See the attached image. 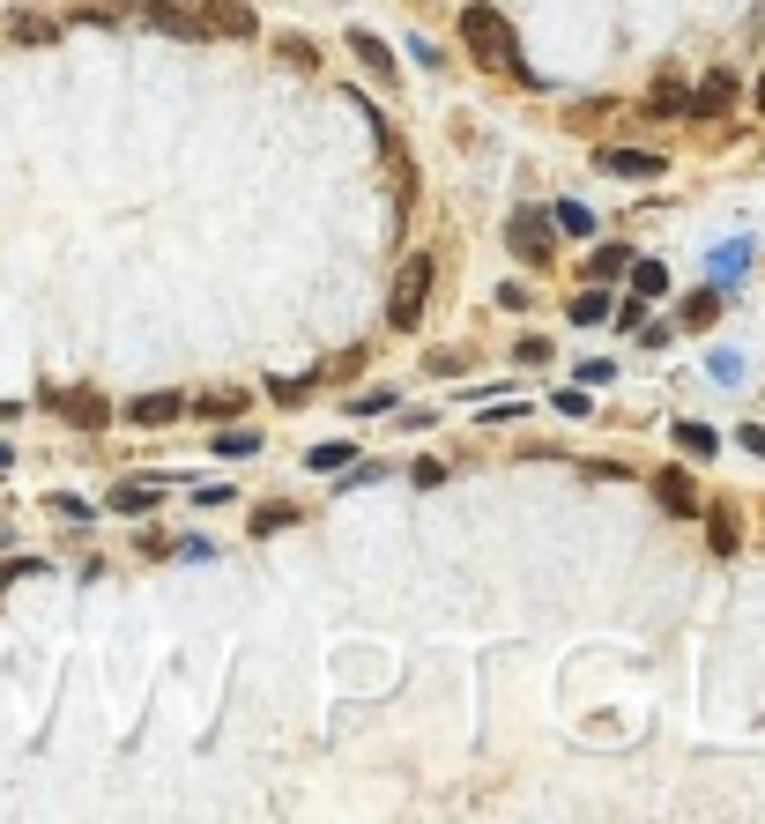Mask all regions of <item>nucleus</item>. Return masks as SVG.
Returning a JSON list of instances; mask_svg holds the SVG:
<instances>
[{"instance_id": "f257e3e1", "label": "nucleus", "mask_w": 765, "mask_h": 824, "mask_svg": "<svg viewBox=\"0 0 765 824\" xmlns=\"http://www.w3.org/2000/svg\"><path fill=\"white\" fill-rule=\"evenodd\" d=\"M461 45L476 52V67H491V75H513L520 89H543L535 75H528V60L513 52V30H506V15H498V8H483V0H476V8H461Z\"/></svg>"}, {"instance_id": "f03ea898", "label": "nucleus", "mask_w": 765, "mask_h": 824, "mask_svg": "<svg viewBox=\"0 0 765 824\" xmlns=\"http://www.w3.org/2000/svg\"><path fill=\"white\" fill-rule=\"evenodd\" d=\"M431 253H409L402 260V275H394V297H386V328L394 334H409V328H424V297H431Z\"/></svg>"}, {"instance_id": "7ed1b4c3", "label": "nucleus", "mask_w": 765, "mask_h": 824, "mask_svg": "<svg viewBox=\"0 0 765 824\" xmlns=\"http://www.w3.org/2000/svg\"><path fill=\"white\" fill-rule=\"evenodd\" d=\"M506 238H513L520 253H528V260H551V246H557V223L543 216V208H513Z\"/></svg>"}, {"instance_id": "20e7f679", "label": "nucleus", "mask_w": 765, "mask_h": 824, "mask_svg": "<svg viewBox=\"0 0 765 824\" xmlns=\"http://www.w3.org/2000/svg\"><path fill=\"white\" fill-rule=\"evenodd\" d=\"M654 497H662V513H677V520L706 513V497L691 491V476H683V468H662V476H654Z\"/></svg>"}, {"instance_id": "39448f33", "label": "nucleus", "mask_w": 765, "mask_h": 824, "mask_svg": "<svg viewBox=\"0 0 765 824\" xmlns=\"http://www.w3.org/2000/svg\"><path fill=\"white\" fill-rule=\"evenodd\" d=\"M595 164L609 179H662V157L654 149H595Z\"/></svg>"}, {"instance_id": "423d86ee", "label": "nucleus", "mask_w": 765, "mask_h": 824, "mask_svg": "<svg viewBox=\"0 0 765 824\" xmlns=\"http://www.w3.org/2000/svg\"><path fill=\"white\" fill-rule=\"evenodd\" d=\"M201 30H223V38H254V8L246 0H209V15H201Z\"/></svg>"}, {"instance_id": "0eeeda50", "label": "nucleus", "mask_w": 765, "mask_h": 824, "mask_svg": "<svg viewBox=\"0 0 765 824\" xmlns=\"http://www.w3.org/2000/svg\"><path fill=\"white\" fill-rule=\"evenodd\" d=\"M728 104H736V75H706V89H699L683 112H691V120H721Z\"/></svg>"}, {"instance_id": "6e6552de", "label": "nucleus", "mask_w": 765, "mask_h": 824, "mask_svg": "<svg viewBox=\"0 0 765 824\" xmlns=\"http://www.w3.org/2000/svg\"><path fill=\"white\" fill-rule=\"evenodd\" d=\"M349 52H357V60H365V67L380 75V83H394V52H386L372 30H349Z\"/></svg>"}, {"instance_id": "1a4fd4ad", "label": "nucleus", "mask_w": 765, "mask_h": 824, "mask_svg": "<svg viewBox=\"0 0 765 824\" xmlns=\"http://www.w3.org/2000/svg\"><path fill=\"white\" fill-rule=\"evenodd\" d=\"M625 268H632V297H646V305H654V297H662V290H669V268H662V260H625Z\"/></svg>"}, {"instance_id": "9d476101", "label": "nucleus", "mask_w": 765, "mask_h": 824, "mask_svg": "<svg viewBox=\"0 0 765 824\" xmlns=\"http://www.w3.org/2000/svg\"><path fill=\"white\" fill-rule=\"evenodd\" d=\"M149 23H157V30H171V38H201V23H194L186 8H171V0H149Z\"/></svg>"}, {"instance_id": "9b49d317", "label": "nucleus", "mask_w": 765, "mask_h": 824, "mask_svg": "<svg viewBox=\"0 0 765 824\" xmlns=\"http://www.w3.org/2000/svg\"><path fill=\"white\" fill-rule=\"evenodd\" d=\"M677 446H683L691 460H706L714 446H721V439H714V423H699V416H683V423H677Z\"/></svg>"}, {"instance_id": "f8f14e48", "label": "nucleus", "mask_w": 765, "mask_h": 824, "mask_svg": "<svg viewBox=\"0 0 765 824\" xmlns=\"http://www.w3.org/2000/svg\"><path fill=\"white\" fill-rule=\"evenodd\" d=\"M178 409H186L178 394H141V402H127V416H134V423H171Z\"/></svg>"}, {"instance_id": "ddd939ff", "label": "nucleus", "mask_w": 765, "mask_h": 824, "mask_svg": "<svg viewBox=\"0 0 765 824\" xmlns=\"http://www.w3.org/2000/svg\"><path fill=\"white\" fill-rule=\"evenodd\" d=\"M60 409H67V423H83V431H104V402L97 394H60Z\"/></svg>"}, {"instance_id": "4468645a", "label": "nucleus", "mask_w": 765, "mask_h": 824, "mask_svg": "<svg viewBox=\"0 0 765 824\" xmlns=\"http://www.w3.org/2000/svg\"><path fill=\"white\" fill-rule=\"evenodd\" d=\"M551 223L565 231V238H595V216H588L580 201H557V208H551Z\"/></svg>"}, {"instance_id": "2eb2a0df", "label": "nucleus", "mask_w": 765, "mask_h": 824, "mask_svg": "<svg viewBox=\"0 0 765 824\" xmlns=\"http://www.w3.org/2000/svg\"><path fill=\"white\" fill-rule=\"evenodd\" d=\"M572 328H609V297L602 290H580L572 297Z\"/></svg>"}, {"instance_id": "dca6fc26", "label": "nucleus", "mask_w": 765, "mask_h": 824, "mask_svg": "<svg viewBox=\"0 0 765 824\" xmlns=\"http://www.w3.org/2000/svg\"><path fill=\"white\" fill-rule=\"evenodd\" d=\"M714 312H721V290H699V297L683 305V328H691V334H706V328H714Z\"/></svg>"}, {"instance_id": "f3484780", "label": "nucleus", "mask_w": 765, "mask_h": 824, "mask_svg": "<svg viewBox=\"0 0 765 824\" xmlns=\"http://www.w3.org/2000/svg\"><path fill=\"white\" fill-rule=\"evenodd\" d=\"M706 536H714V557H736V513H728V505L706 513Z\"/></svg>"}, {"instance_id": "a211bd4d", "label": "nucleus", "mask_w": 765, "mask_h": 824, "mask_svg": "<svg viewBox=\"0 0 765 824\" xmlns=\"http://www.w3.org/2000/svg\"><path fill=\"white\" fill-rule=\"evenodd\" d=\"M349 460H357V446H349V439H335V446H312V454H305V468L335 476V468H349Z\"/></svg>"}, {"instance_id": "6ab92c4d", "label": "nucleus", "mask_w": 765, "mask_h": 824, "mask_svg": "<svg viewBox=\"0 0 765 824\" xmlns=\"http://www.w3.org/2000/svg\"><path fill=\"white\" fill-rule=\"evenodd\" d=\"M112 505H120V513H134V520H141V513L157 505V483H120V491H112Z\"/></svg>"}, {"instance_id": "aec40b11", "label": "nucleus", "mask_w": 765, "mask_h": 824, "mask_svg": "<svg viewBox=\"0 0 765 824\" xmlns=\"http://www.w3.org/2000/svg\"><path fill=\"white\" fill-rule=\"evenodd\" d=\"M215 454H223V460H246V454H260V439H254V431H238V423H231V431L215 439Z\"/></svg>"}, {"instance_id": "412c9836", "label": "nucleus", "mask_w": 765, "mask_h": 824, "mask_svg": "<svg viewBox=\"0 0 765 824\" xmlns=\"http://www.w3.org/2000/svg\"><path fill=\"white\" fill-rule=\"evenodd\" d=\"M743 268H751V246H743V238L714 253V275H721V283H728V275H743Z\"/></svg>"}, {"instance_id": "4be33fe9", "label": "nucleus", "mask_w": 765, "mask_h": 824, "mask_svg": "<svg viewBox=\"0 0 765 824\" xmlns=\"http://www.w3.org/2000/svg\"><path fill=\"white\" fill-rule=\"evenodd\" d=\"M291 520H298L291 505H260V513H254V536H275V528H291Z\"/></svg>"}, {"instance_id": "5701e85b", "label": "nucleus", "mask_w": 765, "mask_h": 824, "mask_svg": "<svg viewBox=\"0 0 765 824\" xmlns=\"http://www.w3.org/2000/svg\"><path fill=\"white\" fill-rule=\"evenodd\" d=\"M625 260H632V253H625V246H602L595 260H588V268H595L602 283H609V275H625Z\"/></svg>"}, {"instance_id": "b1692460", "label": "nucleus", "mask_w": 765, "mask_h": 824, "mask_svg": "<svg viewBox=\"0 0 765 824\" xmlns=\"http://www.w3.org/2000/svg\"><path fill=\"white\" fill-rule=\"evenodd\" d=\"M201 416H209V423H231V416H238V394H209Z\"/></svg>"}, {"instance_id": "393cba45", "label": "nucleus", "mask_w": 765, "mask_h": 824, "mask_svg": "<svg viewBox=\"0 0 765 824\" xmlns=\"http://www.w3.org/2000/svg\"><path fill=\"white\" fill-rule=\"evenodd\" d=\"M231 497H238L231 483H194V505H231Z\"/></svg>"}, {"instance_id": "a878e982", "label": "nucleus", "mask_w": 765, "mask_h": 824, "mask_svg": "<svg viewBox=\"0 0 765 824\" xmlns=\"http://www.w3.org/2000/svg\"><path fill=\"white\" fill-rule=\"evenodd\" d=\"M557 409H565V416H588V386H557Z\"/></svg>"}, {"instance_id": "bb28decb", "label": "nucleus", "mask_w": 765, "mask_h": 824, "mask_svg": "<svg viewBox=\"0 0 765 824\" xmlns=\"http://www.w3.org/2000/svg\"><path fill=\"white\" fill-rule=\"evenodd\" d=\"M683 104H691V89H677V83L654 89V112H683Z\"/></svg>"}, {"instance_id": "cd10ccee", "label": "nucleus", "mask_w": 765, "mask_h": 824, "mask_svg": "<svg viewBox=\"0 0 765 824\" xmlns=\"http://www.w3.org/2000/svg\"><path fill=\"white\" fill-rule=\"evenodd\" d=\"M736 439H743V446H751V454L765 460V431H758V423H743V431H736Z\"/></svg>"}, {"instance_id": "c85d7f7f", "label": "nucleus", "mask_w": 765, "mask_h": 824, "mask_svg": "<svg viewBox=\"0 0 765 824\" xmlns=\"http://www.w3.org/2000/svg\"><path fill=\"white\" fill-rule=\"evenodd\" d=\"M8 460H15V454H8V446H0V468H8Z\"/></svg>"}, {"instance_id": "c756f323", "label": "nucleus", "mask_w": 765, "mask_h": 824, "mask_svg": "<svg viewBox=\"0 0 765 824\" xmlns=\"http://www.w3.org/2000/svg\"><path fill=\"white\" fill-rule=\"evenodd\" d=\"M758 104H765V83H758Z\"/></svg>"}]
</instances>
